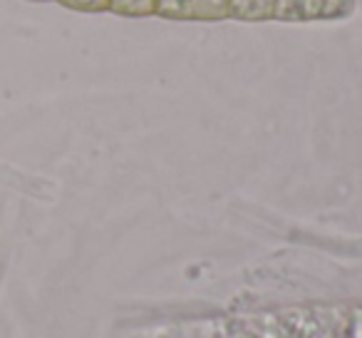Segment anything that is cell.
I'll list each match as a JSON object with an SVG mask.
<instances>
[{"label": "cell", "instance_id": "1", "mask_svg": "<svg viewBox=\"0 0 362 338\" xmlns=\"http://www.w3.org/2000/svg\"><path fill=\"white\" fill-rule=\"evenodd\" d=\"M146 338H362V306H288L146 331Z\"/></svg>", "mask_w": 362, "mask_h": 338}, {"label": "cell", "instance_id": "2", "mask_svg": "<svg viewBox=\"0 0 362 338\" xmlns=\"http://www.w3.org/2000/svg\"><path fill=\"white\" fill-rule=\"evenodd\" d=\"M355 8V0H276L273 21L281 23H313L340 21Z\"/></svg>", "mask_w": 362, "mask_h": 338}, {"label": "cell", "instance_id": "3", "mask_svg": "<svg viewBox=\"0 0 362 338\" xmlns=\"http://www.w3.org/2000/svg\"><path fill=\"white\" fill-rule=\"evenodd\" d=\"M154 16L166 21L218 23L231 18L228 0H156Z\"/></svg>", "mask_w": 362, "mask_h": 338}, {"label": "cell", "instance_id": "4", "mask_svg": "<svg viewBox=\"0 0 362 338\" xmlns=\"http://www.w3.org/2000/svg\"><path fill=\"white\" fill-rule=\"evenodd\" d=\"M231 18L243 23H263L271 21L276 11V0H228Z\"/></svg>", "mask_w": 362, "mask_h": 338}, {"label": "cell", "instance_id": "5", "mask_svg": "<svg viewBox=\"0 0 362 338\" xmlns=\"http://www.w3.org/2000/svg\"><path fill=\"white\" fill-rule=\"evenodd\" d=\"M110 11L117 13V16H129V18L154 16L156 0H110Z\"/></svg>", "mask_w": 362, "mask_h": 338}, {"label": "cell", "instance_id": "6", "mask_svg": "<svg viewBox=\"0 0 362 338\" xmlns=\"http://www.w3.org/2000/svg\"><path fill=\"white\" fill-rule=\"evenodd\" d=\"M57 3L65 8H72V11H85V13L110 11V0H57Z\"/></svg>", "mask_w": 362, "mask_h": 338}, {"label": "cell", "instance_id": "7", "mask_svg": "<svg viewBox=\"0 0 362 338\" xmlns=\"http://www.w3.org/2000/svg\"><path fill=\"white\" fill-rule=\"evenodd\" d=\"M33 3H50V0H33Z\"/></svg>", "mask_w": 362, "mask_h": 338}]
</instances>
